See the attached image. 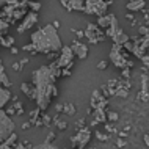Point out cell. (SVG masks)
<instances>
[{"mask_svg": "<svg viewBox=\"0 0 149 149\" xmlns=\"http://www.w3.org/2000/svg\"><path fill=\"white\" fill-rule=\"evenodd\" d=\"M55 77L50 66H39L33 71V85H35V100L39 110H47L50 105V100L57 94L55 88Z\"/></svg>", "mask_w": 149, "mask_h": 149, "instance_id": "1", "label": "cell"}, {"mask_svg": "<svg viewBox=\"0 0 149 149\" xmlns=\"http://www.w3.org/2000/svg\"><path fill=\"white\" fill-rule=\"evenodd\" d=\"M31 44L36 54H54V52L61 50L63 44H61V38L58 36L57 27L54 24H47L42 29L36 30L31 33L30 36Z\"/></svg>", "mask_w": 149, "mask_h": 149, "instance_id": "2", "label": "cell"}, {"mask_svg": "<svg viewBox=\"0 0 149 149\" xmlns=\"http://www.w3.org/2000/svg\"><path fill=\"white\" fill-rule=\"evenodd\" d=\"M14 132V123L8 116V113L3 108H0V143H3L5 140Z\"/></svg>", "mask_w": 149, "mask_h": 149, "instance_id": "3", "label": "cell"}, {"mask_svg": "<svg viewBox=\"0 0 149 149\" xmlns=\"http://www.w3.org/2000/svg\"><path fill=\"white\" fill-rule=\"evenodd\" d=\"M107 8H108V2H105V0H86L83 11L86 14H96L99 17V16L107 14Z\"/></svg>", "mask_w": 149, "mask_h": 149, "instance_id": "4", "label": "cell"}, {"mask_svg": "<svg viewBox=\"0 0 149 149\" xmlns=\"http://www.w3.org/2000/svg\"><path fill=\"white\" fill-rule=\"evenodd\" d=\"M110 60L116 68H121V69L127 68L129 60L126 58V54H123V46H121V44L113 42V47H111V50H110Z\"/></svg>", "mask_w": 149, "mask_h": 149, "instance_id": "5", "label": "cell"}, {"mask_svg": "<svg viewBox=\"0 0 149 149\" xmlns=\"http://www.w3.org/2000/svg\"><path fill=\"white\" fill-rule=\"evenodd\" d=\"M85 36L91 44H96L99 41H104L107 35L100 30V27L97 25V24H88L86 29H85Z\"/></svg>", "mask_w": 149, "mask_h": 149, "instance_id": "6", "label": "cell"}, {"mask_svg": "<svg viewBox=\"0 0 149 149\" xmlns=\"http://www.w3.org/2000/svg\"><path fill=\"white\" fill-rule=\"evenodd\" d=\"M36 24H38V14H36V11H30V13H27L25 16H24L22 22L19 24V27H17V31L19 33H24L25 30L35 27Z\"/></svg>", "mask_w": 149, "mask_h": 149, "instance_id": "7", "label": "cell"}, {"mask_svg": "<svg viewBox=\"0 0 149 149\" xmlns=\"http://www.w3.org/2000/svg\"><path fill=\"white\" fill-rule=\"evenodd\" d=\"M74 50L72 47H68V46H63L61 47V55H60V60H58V66L61 68H71L72 66V58H74Z\"/></svg>", "mask_w": 149, "mask_h": 149, "instance_id": "8", "label": "cell"}, {"mask_svg": "<svg viewBox=\"0 0 149 149\" xmlns=\"http://www.w3.org/2000/svg\"><path fill=\"white\" fill-rule=\"evenodd\" d=\"M90 138H91V132L88 130V129H82L75 136H72V144H75V146H79V148H83L88 141H90Z\"/></svg>", "mask_w": 149, "mask_h": 149, "instance_id": "9", "label": "cell"}, {"mask_svg": "<svg viewBox=\"0 0 149 149\" xmlns=\"http://www.w3.org/2000/svg\"><path fill=\"white\" fill-rule=\"evenodd\" d=\"M72 50H74V54L77 55V57L80 60H85L86 58V55H88V47L85 46V44H82V42H79V41H74V44H72Z\"/></svg>", "mask_w": 149, "mask_h": 149, "instance_id": "10", "label": "cell"}, {"mask_svg": "<svg viewBox=\"0 0 149 149\" xmlns=\"http://www.w3.org/2000/svg\"><path fill=\"white\" fill-rule=\"evenodd\" d=\"M111 39H113V42L121 44V46H123L124 42H127L129 39H130V36H129L127 33H124V30H123V29H118V30L115 31V35L111 36Z\"/></svg>", "mask_w": 149, "mask_h": 149, "instance_id": "11", "label": "cell"}, {"mask_svg": "<svg viewBox=\"0 0 149 149\" xmlns=\"http://www.w3.org/2000/svg\"><path fill=\"white\" fill-rule=\"evenodd\" d=\"M10 99H11V93L8 91L3 85H0V108L5 107Z\"/></svg>", "mask_w": 149, "mask_h": 149, "instance_id": "12", "label": "cell"}, {"mask_svg": "<svg viewBox=\"0 0 149 149\" xmlns=\"http://www.w3.org/2000/svg\"><path fill=\"white\" fill-rule=\"evenodd\" d=\"M144 5H146L144 0H130V2L126 5V8L129 11H140V10L144 8Z\"/></svg>", "mask_w": 149, "mask_h": 149, "instance_id": "13", "label": "cell"}, {"mask_svg": "<svg viewBox=\"0 0 149 149\" xmlns=\"http://www.w3.org/2000/svg\"><path fill=\"white\" fill-rule=\"evenodd\" d=\"M115 14H104V16H99L97 17V25L102 27V29H108L111 24V19H113Z\"/></svg>", "mask_w": 149, "mask_h": 149, "instance_id": "14", "label": "cell"}, {"mask_svg": "<svg viewBox=\"0 0 149 149\" xmlns=\"http://www.w3.org/2000/svg\"><path fill=\"white\" fill-rule=\"evenodd\" d=\"M85 8V0H69V10L83 11Z\"/></svg>", "mask_w": 149, "mask_h": 149, "instance_id": "15", "label": "cell"}, {"mask_svg": "<svg viewBox=\"0 0 149 149\" xmlns=\"http://www.w3.org/2000/svg\"><path fill=\"white\" fill-rule=\"evenodd\" d=\"M22 91L30 97H35V85H29V83H22Z\"/></svg>", "mask_w": 149, "mask_h": 149, "instance_id": "16", "label": "cell"}, {"mask_svg": "<svg viewBox=\"0 0 149 149\" xmlns=\"http://www.w3.org/2000/svg\"><path fill=\"white\" fill-rule=\"evenodd\" d=\"M0 44L5 47H11L14 44V39L11 38V36H5V38H0Z\"/></svg>", "mask_w": 149, "mask_h": 149, "instance_id": "17", "label": "cell"}, {"mask_svg": "<svg viewBox=\"0 0 149 149\" xmlns=\"http://www.w3.org/2000/svg\"><path fill=\"white\" fill-rule=\"evenodd\" d=\"M0 85H3L5 88H10L11 86V82L8 80V77L5 75V72H0Z\"/></svg>", "mask_w": 149, "mask_h": 149, "instance_id": "18", "label": "cell"}, {"mask_svg": "<svg viewBox=\"0 0 149 149\" xmlns=\"http://www.w3.org/2000/svg\"><path fill=\"white\" fill-rule=\"evenodd\" d=\"M96 119H97V121H105V116H104L102 107H99V108H97V115H96Z\"/></svg>", "mask_w": 149, "mask_h": 149, "instance_id": "19", "label": "cell"}, {"mask_svg": "<svg viewBox=\"0 0 149 149\" xmlns=\"http://www.w3.org/2000/svg\"><path fill=\"white\" fill-rule=\"evenodd\" d=\"M64 111H66L68 115H72V113H75V108L72 105H66V107H64Z\"/></svg>", "mask_w": 149, "mask_h": 149, "instance_id": "20", "label": "cell"}, {"mask_svg": "<svg viewBox=\"0 0 149 149\" xmlns=\"http://www.w3.org/2000/svg\"><path fill=\"white\" fill-rule=\"evenodd\" d=\"M24 14H25V13H24V11H21V10H19V11H13V17H14V19H19V17H22Z\"/></svg>", "mask_w": 149, "mask_h": 149, "instance_id": "21", "label": "cell"}, {"mask_svg": "<svg viewBox=\"0 0 149 149\" xmlns=\"http://www.w3.org/2000/svg\"><path fill=\"white\" fill-rule=\"evenodd\" d=\"M30 6L33 8V11H38L39 8H41V3H38V2H36V3H35V2H30Z\"/></svg>", "mask_w": 149, "mask_h": 149, "instance_id": "22", "label": "cell"}, {"mask_svg": "<svg viewBox=\"0 0 149 149\" xmlns=\"http://www.w3.org/2000/svg\"><path fill=\"white\" fill-rule=\"evenodd\" d=\"M108 119H110V121H116V119H118V115H116L115 111H110V113H108Z\"/></svg>", "mask_w": 149, "mask_h": 149, "instance_id": "23", "label": "cell"}, {"mask_svg": "<svg viewBox=\"0 0 149 149\" xmlns=\"http://www.w3.org/2000/svg\"><path fill=\"white\" fill-rule=\"evenodd\" d=\"M141 61L144 63V66H146L148 69H149V57H146V55H143V57H141Z\"/></svg>", "mask_w": 149, "mask_h": 149, "instance_id": "24", "label": "cell"}, {"mask_svg": "<svg viewBox=\"0 0 149 149\" xmlns=\"http://www.w3.org/2000/svg\"><path fill=\"white\" fill-rule=\"evenodd\" d=\"M97 68H99V69H105V68H107V61H100L97 64Z\"/></svg>", "mask_w": 149, "mask_h": 149, "instance_id": "25", "label": "cell"}, {"mask_svg": "<svg viewBox=\"0 0 149 149\" xmlns=\"http://www.w3.org/2000/svg\"><path fill=\"white\" fill-rule=\"evenodd\" d=\"M21 63H13V69H16V71H19L21 69V66H19Z\"/></svg>", "mask_w": 149, "mask_h": 149, "instance_id": "26", "label": "cell"}, {"mask_svg": "<svg viewBox=\"0 0 149 149\" xmlns=\"http://www.w3.org/2000/svg\"><path fill=\"white\" fill-rule=\"evenodd\" d=\"M39 148H54V144H50V143H44V144H41Z\"/></svg>", "mask_w": 149, "mask_h": 149, "instance_id": "27", "label": "cell"}, {"mask_svg": "<svg viewBox=\"0 0 149 149\" xmlns=\"http://www.w3.org/2000/svg\"><path fill=\"white\" fill-rule=\"evenodd\" d=\"M6 3H8V0H0V8H2V6H5Z\"/></svg>", "mask_w": 149, "mask_h": 149, "instance_id": "28", "label": "cell"}, {"mask_svg": "<svg viewBox=\"0 0 149 149\" xmlns=\"http://www.w3.org/2000/svg\"><path fill=\"white\" fill-rule=\"evenodd\" d=\"M58 127L60 129H66V124H64V123H58Z\"/></svg>", "mask_w": 149, "mask_h": 149, "instance_id": "29", "label": "cell"}, {"mask_svg": "<svg viewBox=\"0 0 149 149\" xmlns=\"http://www.w3.org/2000/svg\"><path fill=\"white\" fill-rule=\"evenodd\" d=\"M0 72H5V68H3V64H2V60H0Z\"/></svg>", "mask_w": 149, "mask_h": 149, "instance_id": "30", "label": "cell"}, {"mask_svg": "<svg viewBox=\"0 0 149 149\" xmlns=\"http://www.w3.org/2000/svg\"><path fill=\"white\" fill-rule=\"evenodd\" d=\"M49 121H50V118H49V116H44V124H47Z\"/></svg>", "mask_w": 149, "mask_h": 149, "instance_id": "31", "label": "cell"}, {"mask_svg": "<svg viewBox=\"0 0 149 149\" xmlns=\"http://www.w3.org/2000/svg\"><path fill=\"white\" fill-rule=\"evenodd\" d=\"M105 2H108V5H110V3H111V0H105Z\"/></svg>", "mask_w": 149, "mask_h": 149, "instance_id": "32", "label": "cell"}, {"mask_svg": "<svg viewBox=\"0 0 149 149\" xmlns=\"http://www.w3.org/2000/svg\"><path fill=\"white\" fill-rule=\"evenodd\" d=\"M19 2H24V3H25V2H27V0H19Z\"/></svg>", "mask_w": 149, "mask_h": 149, "instance_id": "33", "label": "cell"}]
</instances>
